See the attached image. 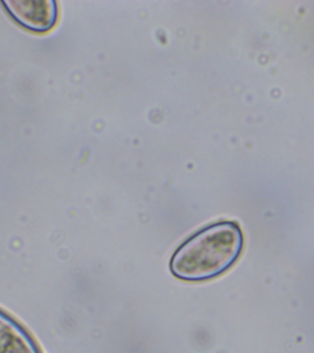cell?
Here are the masks:
<instances>
[{"label": "cell", "instance_id": "cell-1", "mask_svg": "<svg viewBox=\"0 0 314 353\" xmlns=\"http://www.w3.org/2000/svg\"><path fill=\"white\" fill-rule=\"evenodd\" d=\"M244 244V233L236 221L212 223L176 248L171 256L170 272L182 281L212 280L236 263Z\"/></svg>", "mask_w": 314, "mask_h": 353}, {"label": "cell", "instance_id": "cell-3", "mask_svg": "<svg viewBox=\"0 0 314 353\" xmlns=\"http://www.w3.org/2000/svg\"><path fill=\"white\" fill-rule=\"evenodd\" d=\"M0 353H41L32 336L0 309Z\"/></svg>", "mask_w": 314, "mask_h": 353}, {"label": "cell", "instance_id": "cell-2", "mask_svg": "<svg viewBox=\"0 0 314 353\" xmlns=\"http://www.w3.org/2000/svg\"><path fill=\"white\" fill-rule=\"evenodd\" d=\"M1 4L17 23L32 32H46L56 23L57 5L52 0H14Z\"/></svg>", "mask_w": 314, "mask_h": 353}]
</instances>
